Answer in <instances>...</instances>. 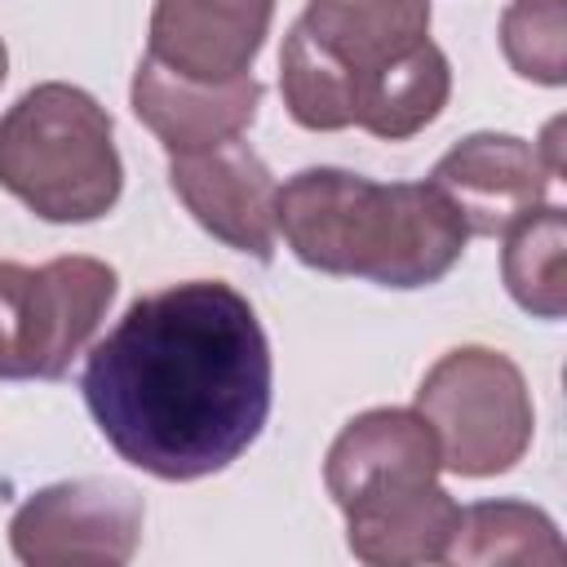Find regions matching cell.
<instances>
[{
    "mask_svg": "<svg viewBox=\"0 0 567 567\" xmlns=\"http://www.w3.org/2000/svg\"><path fill=\"white\" fill-rule=\"evenodd\" d=\"M341 514L354 558L372 567H403V563H439L447 554L461 505L439 483H425L399 496L350 505Z\"/></svg>",
    "mask_w": 567,
    "mask_h": 567,
    "instance_id": "13",
    "label": "cell"
},
{
    "mask_svg": "<svg viewBox=\"0 0 567 567\" xmlns=\"http://www.w3.org/2000/svg\"><path fill=\"white\" fill-rule=\"evenodd\" d=\"M4 71H9V49H4V40H0V84H4Z\"/></svg>",
    "mask_w": 567,
    "mask_h": 567,
    "instance_id": "17",
    "label": "cell"
},
{
    "mask_svg": "<svg viewBox=\"0 0 567 567\" xmlns=\"http://www.w3.org/2000/svg\"><path fill=\"white\" fill-rule=\"evenodd\" d=\"M111 301L115 270L97 257L0 261V381L66 377Z\"/></svg>",
    "mask_w": 567,
    "mask_h": 567,
    "instance_id": "6",
    "label": "cell"
},
{
    "mask_svg": "<svg viewBox=\"0 0 567 567\" xmlns=\"http://www.w3.org/2000/svg\"><path fill=\"white\" fill-rule=\"evenodd\" d=\"M288 248L323 275L381 288H425L465 252V221L430 182H368L346 168H301L275 199Z\"/></svg>",
    "mask_w": 567,
    "mask_h": 567,
    "instance_id": "2",
    "label": "cell"
},
{
    "mask_svg": "<svg viewBox=\"0 0 567 567\" xmlns=\"http://www.w3.org/2000/svg\"><path fill=\"white\" fill-rule=\"evenodd\" d=\"M430 40V0H310L279 53L288 115L310 133L359 124L377 80Z\"/></svg>",
    "mask_w": 567,
    "mask_h": 567,
    "instance_id": "3",
    "label": "cell"
},
{
    "mask_svg": "<svg viewBox=\"0 0 567 567\" xmlns=\"http://www.w3.org/2000/svg\"><path fill=\"white\" fill-rule=\"evenodd\" d=\"M257 102H261V84L252 75L204 84L159 66L155 58H142L133 75V111L173 155L239 137L252 124Z\"/></svg>",
    "mask_w": 567,
    "mask_h": 567,
    "instance_id": "12",
    "label": "cell"
},
{
    "mask_svg": "<svg viewBox=\"0 0 567 567\" xmlns=\"http://www.w3.org/2000/svg\"><path fill=\"white\" fill-rule=\"evenodd\" d=\"M567 558L558 527L549 514L523 505V501H478L461 509L452 545L443 563H532V567H558Z\"/></svg>",
    "mask_w": 567,
    "mask_h": 567,
    "instance_id": "14",
    "label": "cell"
},
{
    "mask_svg": "<svg viewBox=\"0 0 567 567\" xmlns=\"http://www.w3.org/2000/svg\"><path fill=\"white\" fill-rule=\"evenodd\" d=\"M0 186L44 221H97L115 208L124 168L97 97L49 80L0 115Z\"/></svg>",
    "mask_w": 567,
    "mask_h": 567,
    "instance_id": "4",
    "label": "cell"
},
{
    "mask_svg": "<svg viewBox=\"0 0 567 567\" xmlns=\"http://www.w3.org/2000/svg\"><path fill=\"white\" fill-rule=\"evenodd\" d=\"M168 186L213 239H221L226 248L248 252L257 261L275 257L279 186L248 142L226 137V142L204 146V151L173 155L168 159Z\"/></svg>",
    "mask_w": 567,
    "mask_h": 567,
    "instance_id": "8",
    "label": "cell"
},
{
    "mask_svg": "<svg viewBox=\"0 0 567 567\" xmlns=\"http://www.w3.org/2000/svg\"><path fill=\"white\" fill-rule=\"evenodd\" d=\"M545 155L514 133H470L430 173L470 235H509L549 195Z\"/></svg>",
    "mask_w": 567,
    "mask_h": 567,
    "instance_id": "9",
    "label": "cell"
},
{
    "mask_svg": "<svg viewBox=\"0 0 567 567\" xmlns=\"http://www.w3.org/2000/svg\"><path fill=\"white\" fill-rule=\"evenodd\" d=\"M146 505L120 478H66L22 501L9 545L31 567H120L142 540Z\"/></svg>",
    "mask_w": 567,
    "mask_h": 567,
    "instance_id": "7",
    "label": "cell"
},
{
    "mask_svg": "<svg viewBox=\"0 0 567 567\" xmlns=\"http://www.w3.org/2000/svg\"><path fill=\"white\" fill-rule=\"evenodd\" d=\"M439 443L421 412L408 408H372L354 416L337 443L328 447L323 483L341 509L399 496L425 483H439Z\"/></svg>",
    "mask_w": 567,
    "mask_h": 567,
    "instance_id": "10",
    "label": "cell"
},
{
    "mask_svg": "<svg viewBox=\"0 0 567 567\" xmlns=\"http://www.w3.org/2000/svg\"><path fill=\"white\" fill-rule=\"evenodd\" d=\"M443 470L461 478L505 474L532 443V394L514 359L487 346L447 350L416 390Z\"/></svg>",
    "mask_w": 567,
    "mask_h": 567,
    "instance_id": "5",
    "label": "cell"
},
{
    "mask_svg": "<svg viewBox=\"0 0 567 567\" xmlns=\"http://www.w3.org/2000/svg\"><path fill=\"white\" fill-rule=\"evenodd\" d=\"M270 13L275 0H155L146 58L204 84L244 80L261 53Z\"/></svg>",
    "mask_w": 567,
    "mask_h": 567,
    "instance_id": "11",
    "label": "cell"
},
{
    "mask_svg": "<svg viewBox=\"0 0 567 567\" xmlns=\"http://www.w3.org/2000/svg\"><path fill=\"white\" fill-rule=\"evenodd\" d=\"M501 49L518 75L536 84H563L567 80L563 0H514L501 18Z\"/></svg>",
    "mask_w": 567,
    "mask_h": 567,
    "instance_id": "16",
    "label": "cell"
},
{
    "mask_svg": "<svg viewBox=\"0 0 567 567\" xmlns=\"http://www.w3.org/2000/svg\"><path fill=\"white\" fill-rule=\"evenodd\" d=\"M501 275L509 297L540 319H563L567 310V213L536 208L523 217L501 252Z\"/></svg>",
    "mask_w": 567,
    "mask_h": 567,
    "instance_id": "15",
    "label": "cell"
},
{
    "mask_svg": "<svg viewBox=\"0 0 567 567\" xmlns=\"http://www.w3.org/2000/svg\"><path fill=\"white\" fill-rule=\"evenodd\" d=\"M270 341L221 279L137 297L89 350L80 390L102 439L164 483L239 461L270 416Z\"/></svg>",
    "mask_w": 567,
    "mask_h": 567,
    "instance_id": "1",
    "label": "cell"
}]
</instances>
